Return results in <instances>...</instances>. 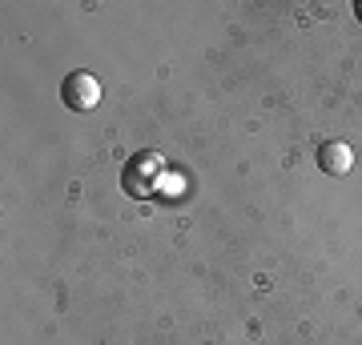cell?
Returning <instances> with one entry per match:
<instances>
[{
	"label": "cell",
	"mask_w": 362,
	"mask_h": 345,
	"mask_svg": "<svg viewBox=\"0 0 362 345\" xmlns=\"http://www.w3.org/2000/svg\"><path fill=\"white\" fill-rule=\"evenodd\" d=\"M318 165H322V173H330V177H342V173L354 169V153H350L346 141H326L322 149H318Z\"/></svg>",
	"instance_id": "cell-2"
},
{
	"label": "cell",
	"mask_w": 362,
	"mask_h": 345,
	"mask_svg": "<svg viewBox=\"0 0 362 345\" xmlns=\"http://www.w3.org/2000/svg\"><path fill=\"white\" fill-rule=\"evenodd\" d=\"M61 101L73 109V113H89L101 104V80L93 73H69L65 85H61Z\"/></svg>",
	"instance_id": "cell-1"
},
{
	"label": "cell",
	"mask_w": 362,
	"mask_h": 345,
	"mask_svg": "<svg viewBox=\"0 0 362 345\" xmlns=\"http://www.w3.org/2000/svg\"><path fill=\"white\" fill-rule=\"evenodd\" d=\"M354 16H358V20H362V0H358V4H354Z\"/></svg>",
	"instance_id": "cell-3"
}]
</instances>
